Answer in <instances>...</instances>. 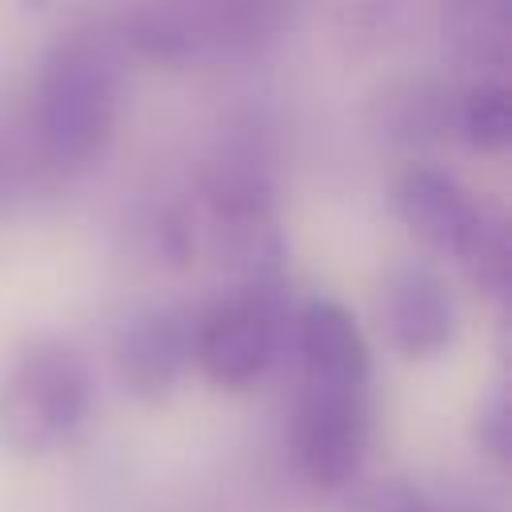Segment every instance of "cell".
<instances>
[{"label":"cell","mask_w":512,"mask_h":512,"mask_svg":"<svg viewBox=\"0 0 512 512\" xmlns=\"http://www.w3.org/2000/svg\"><path fill=\"white\" fill-rule=\"evenodd\" d=\"M120 52L108 32L60 36L40 68L36 128L48 160L60 168H88L104 156L116 124Z\"/></svg>","instance_id":"6da1fadb"},{"label":"cell","mask_w":512,"mask_h":512,"mask_svg":"<svg viewBox=\"0 0 512 512\" xmlns=\"http://www.w3.org/2000/svg\"><path fill=\"white\" fill-rule=\"evenodd\" d=\"M92 404V372L68 344H32L0 380V444L48 452L68 440Z\"/></svg>","instance_id":"7a4b0ae2"},{"label":"cell","mask_w":512,"mask_h":512,"mask_svg":"<svg viewBox=\"0 0 512 512\" xmlns=\"http://www.w3.org/2000/svg\"><path fill=\"white\" fill-rule=\"evenodd\" d=\"M268 20L272 12L256 4H144L120 20V40L140 56L188 64L260 44Z\"/></svg>","instance_id":"3957f363"},{"label":"cell","mask_w":512,"mask_h":512,"mask_svg":"<svg viewBox=\"0 0 512 512\" xmlns=\"http://www.w3.org/2000/svg\"><path fill=\"white\" fill-rule=\"evenodd\" d=\"M280 348V284L248 280L240 292L196 316L192 356L220 388L256 384Z\"/></svg>","instance_id":"277c9868"},{"label":"cell","mask_w":512,"mask_h":512,"mask_svg":"<svg viewBox=\"0 0 512 512\" xmlns=\"http://www.w3.org/2000/svg\"><path fill=\"white\" fill-rule=\"evenodd\" d=\"M368 444V388L304 384L296 408V460L312 484L336 488L356 476Z\"/></svg>","instance_id":"5b68a950"},{"label":"cell","mask_w":512,"mask_h":512,"mask_svg":"<svg viewBox=\"0 0 512 512\" xmlns=\"http://www.w3.org/2000/svg\"><path fill=\"white\" fill-rule=\"evenodd\" d=\"M380 320L388 340L408 356H436L456 336V300L424 264H404L384 280Z\"/></svg>","instance_id":"8992f818"},{"label":"cell","mask_w":512,"mask_h":512,"mask_svg":"<svg viewBox=\"0 0 512 512\" xmlns=\"http://www.w3.org/2000/svg\"><path fill=\"white\" fill-rule=\"evenodd\" d=\"M192 336H196V316L188 312L156 308L136 316L116 344V372L124 388H132L136 396L168 392L184 372V364L192 360Z\"/></svg>","instance_id":"52a82bcc"},{"label":"cell","mask_w":512,"mask_h":512,"mask_svg":"<svg viewBox=\"0 0 512 512\" xmlns=\"http://www.w3.org/2000/svg\"><path fill=\"white\" fill-rule=\"evenodd\" d=\"M396 212L400 220L428 240L440 252L464 256L484 224V208L472 204V196L436 168H408L396 184Z\"/></svg>","instance_id":"ba28073f"},{"label":"cell","mask_w":512,"mask_h":512,"mask_svg":"<svg viewBox=\"0 0 512 512\" xmlns=\"http://www.w3.org/2000/svg\"><path fill=\"white\" fill-rule=\"evenodd\" d=\"M296 348L304 384L368 388V348L356 320L332 300H308L296 316Z\"/></svg>","instance_id":"9c48e42d"},{"label":"cell","mask_w":512,"mask_h":512,"mask_svg":"<svg viewBox=\"0 0 512 512\" xmlns=\"http://www.w3.org/2000/svg\"><path fill=\"white\" fill-rule=\"evenodd\" d=\"M456 124L468 144L476 148H504L512 132V108H508V88L500 80H480L472 84L460 104H456Z\"/></svg>","instance_id":"30bf717a"},{"label":"cell","mask_w":512,"mask_h":512,"mask_svg":"<svg viewBox=\"0 0 512 512\" xmlns=\"http://www.w3.org/2000/svg\"><path fill=\"white\" fill-rule=\"evenodd\" d=\"M448 124H452V104H444V96L428 84H416L404 96H396L392 112H388V132H396L404 140L440 136Z\"/></svg>","instance_id":"8fae6325"},{"label":"cell","mask_w":512,"mask_h":512,"mask_svg":"<svg viewBox=\"0 0 512 512\" xmlns=\"http://www.w3.org/2000/svg\"><path fill=\"white\" fill-rule=\"evenodd\" d=\"M460 260L468 264L472 280H476L484 292L504 296V292H508V228H504V220L484 216L476 240L468 244V252H464Z\"/></svg>","instance_id":"7c38bea8"},{"label":"cell","mask_w":512,"mask_h":512,"mask_svg":"<svg viewBox=\"0 0 512 512\" xmlns=\"http://www.w3.org/2000/svg\"><path fill=\"white\" fill-rule=\"evenodd\" d=\"M352 512H440L420 488L404 484V480H384L376 488H368Z\"/></svg>","instance_id":"4fadbf2b"},{"label":"cell","mask_w":512,"mask_h":512,"mask_svg":"<svg viewBox=\"0 0 512 512\" xmlns=\"http://www.w3.org/2000/svg\"><path fill=\"white\" fill-rule=\"evenodd\" d=\"M476 436H480V444H484L496 460L508 456V396H504V388H496V392L480 404Z\"/></svg>","instance_id":"5bb4252c"},{"label":"cell","mask_w":512,"mask_h":512,"mask_svg":"<svg viewBox=\"0 0 512 512\" xmlns=\"http://www.w3.org/2000/svg\"><path fill=\"white\" fill-rule=\"evenodd\" d=\"M440 512H448V508H440Z\"/></svg>","instance_id":"9a60e30c"}]
</instances>
